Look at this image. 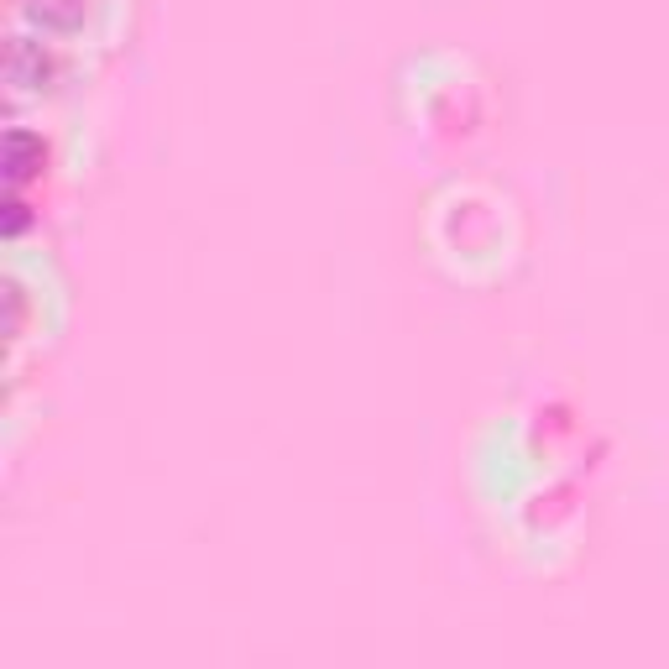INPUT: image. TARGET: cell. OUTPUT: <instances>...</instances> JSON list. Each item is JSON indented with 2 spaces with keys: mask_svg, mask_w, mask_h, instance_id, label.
<instances>
[{
  "mask_svg": "<svg viewBox=\"0 0 669 669\" xmlns=\"http://www.w3.org/2000/svg\"><path fill=\"white\" fill-rule=\"evenodd\" d=\"M42 147L32 142V136L27 131H11L6 136V168H11V178H27L32 173V157H37Z\"/></svg>",
  "mask_w": 669,
  "mask_h": 669,
  "instance_id": "1",
  "label": "cell"
}]
</instances>
